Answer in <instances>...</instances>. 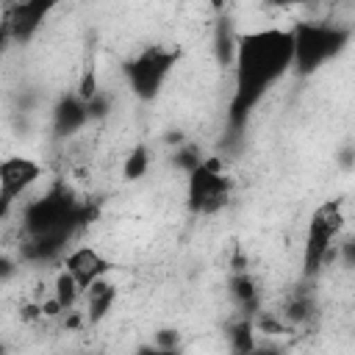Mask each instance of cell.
<instances>
[{"mask_svg":"<svg viewBox=\"0 0 355 355\" xmlns=\"http://www.w3.org/2000/svg\"><path fill=\"white\" fill-rule=\"evenodd\" d=\"M291 67H294L291 28H261L236 36L233 103H230L233 128L244 125V119L261 103V97L277 80H283Z\"/></svg>","mask_w":355,"mask_h":355,"instance_id":"1","label":"cell"},{"mask_svg":"<svg viewBox=\"0 0 355 355\" xmlns=\"http://www.w3.org/2000/svg\"><path fill=\"white\" fill-rule=\"evenodd\" d=\"M344 205L338 200H327L313 208L311 225L302 244V269L305 275H319L330 261L338 258V236L344 230Z\"/></svg>","mask_w":355,"mask_h":355,"instance_id":"2","label":"cell"},{"mask_svg":"<svg viewBox=\"0 0 355 355\" xmlns=\"http://www.w3.org/2000/svg\"><path fill=\"white\" fill-rule=\"evenodd\" d=\"M291 36H294V72L311 75L347 47L349 28L324 25V22H297L291 28Z\"/></svg>","mask_w":355,"mask_h":355,"instance_id":"3","label":"cell"},{"mask_svg":"<svg viewBox=\"0 0 355 355\" xmlns=\"http://www.w3.org/2000/svg\"><path fill=\"white\" fill-rule=\"evenodd\" d=\"M233 197V178L225 172V164L219 155L202 158L186 180V202L191 214L211 216L219 214Z\"/></svg>","mask_w":355,"mask_h":355,"instance_id":"4","label":"cell"},{"mask_svg":"<svg viewBox=\"0 0 355 355\" xmlns=\"http://www.w3.org/2000/svg\"><path fill=\"white\" fill-rule=\"evenodd\" d=\"M180 53L172 50V47H161V44H150L144 50H139L133 58L125 61L122 72H125V80H128V89L141 100V103H150L161 94L166 78L172 75L175 64H178Z\"/></svg>","mask_w":355,"mask_h":355,"instance_id":"5","label":"cell"},{"mask_svg":"<svg viewBox=\"0 0 355 355\" xmlns=\"http://www.w3.org/2000/svg\"><path fill=\"white\" fill-rule=\"evenodd\" d=\"M42 164L28 155H8L0 164V202H3V216L11 211V205L39 183L42 178Z\"/></svg>","mask_w":355,"mask_h":355,"instance_id":"6","label":"cell"},{"mask_svg":"<svg viewBox=\"0 0 355 355\" xmlns=\"http://www.w3.org/2000/svg\"><path fill=\"white\" fill-rule=\"evenodd\" d=\"M61 266L75 275L80 288L92 286L94 280H100V277H105L111 272V261L92 244H78V247L67 250L64 258H61Z\"/></svg>","mask_w":355,"mask_h":355,"instance_id":"7","label":"cell"},{"mask_svg":"<svg viewBox=\"0 0 355 355\" xmlns=\"http://www.w3.org/2000/svg\"><path fill=\"white\" fill-rule=\"evenodd\" d=\"M116 283L105 275V277H100V280H94L92 286H86L83 288V300H80V305H83V316H86V322L89 324H100L108 313H111V308H114V302H116Z\"/></svg>","mask_w":355,"mask_h":355,"instance_id":"8","label":"cell"},{"mask_svg":"<svg viewBox=\"0 0 355 355\" xmlns=\"http://www.w3.org/2000/svg\"><path fill=\"white\" fill-rule=\"evenodd\" d=\"M92 119L89 103L75 92L58 100V105L53 108V128L58 136H72L75 130H80L86 122Z\"/></svg>","mask_w":355,"mask_h":355,"instance_id":"9","label":"cell"},{"mask_svg":"<svg viewBox=\"0 0 355 355\" xmlns=\"http://www.w3.org/2000/svg\"><path fill=\"white\" fill-rule=\"evenodd\" d=\"M53 297L61 302L64 313L75 311V308L80 305V300H83V288H80V283H78L75 275H72L69 269H64V266H61V272H58L55 280H53Z\"/></svg>","mask_w":355,"mask_h":355,"instance_id":"10","label":"cell"},{"mask_svg":"<svg viewBox=\"0 0 355 355\" xmlns=\"http://www.w3.org/2000/svg\"><path fill=\"white\" fill-rule=\"evenodd\" d=\"M230 297L239 302V308H244L247 313H252V311L258 308V300H261L258 283H255L247 272H236V275L230 277Z\"/></svg>","mask_w":355,"mask_h":355,"instance_id":"11","label":"cell"},{"mask_svg":"<svg viewBox=\"0 0 355 355\" xmlns=\"http://www.w3.org/2000/svg\"><path fill=\"white\" fill-rule=\"evenodd\" d=\"M255 333H258V327H255V319H252V316L239 319V322L230 324V330H227L230 349H233V352H252V349L258 347V344H255Z\"/></svg>","mask_w":355,"mask_h":355,"instance_id":"12","label":"cell"},{"mask_svg":"<svg viewBox=\"0 0 355 355\" xmlns=\"http://www.w3.org/2000/svg\"><path fill=\"white\" fill-rule=\"evenodd\" d=\"M147 166H150V153H147L144 144H136V147L130 150V155L125 158L122 175H125L128 180H139V178L147 172Z\"/></svg>","mask_w":355,"mask_h":355,"instance_id":"13","label":"cell"},{"mask_svg":"<svg viewBox=\"0 0 355 355\" xmlns=\"http://www.w3.org/2000/svg\"><path fill=\"white\" fill-rule=\"evenodd\" d=\"M178 344H180V333H178V330H161V333H155V338H153V347H155L158 352L178 349Z\"/></svg>","mask_w":355,"mask_h":355,"instance_id":"14","label":"cell"},{"mask_svg":"<svg viewBox=\"0 0 355 355\" xmlns=\"http://www.w3.org/2000/svg\"><path fill=\"white\" fill-rule=\"evenodd\" d=\"M338 261H344L347 266H355V239H347L338 244Z\"/></svg>","mask_w":355,"mask_h":355,"instance_id":"15","label":"cell"},{"mask_svg":"<svg viewBox=\"0 0 355 355\" xmlns=\"http://www.w3.org/2000/svg\"><path fill=\"white\" fill-rule=\"evenodd\" d=\"M266 3L275 8H297V6H305L308 0H266Z\"/></svg>","mask_w":355,"mask_h":355,"instance_id":"16","label":"cell"},{"mask_svg":"<svg viewBox=\"0 0 355 355\" xmlns=\"http://www.w3.org/2000/svg\"><path fill=\"white\" fill-rule=\"evenodd\" d=\"M211 3V8H216V11H222L225 6H227V0H208Z\"/></svg>","mask_w":355,"mask_h":355,"instance_id":"17","label":"cell"}]
</instances>
